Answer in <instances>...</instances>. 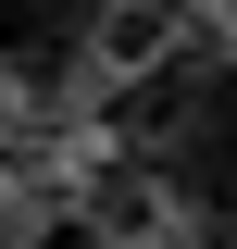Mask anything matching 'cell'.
Returning <instances> with one entry per match:
<instances>
[{"label":"cell","instance_id":"3","mask_svg":"<svg viewBox=\"0 0 237 249\" xmlns=\"http://www.w3.org/2000/svg\"><path fill=\"white\" fill-rule=\"evenodd\" d=\"M225 25H237V0H225Z\"/></svg>","mask_w":237,"mask_h":249},{"label":"cell","instance_id":"2","mask_svg":"<svg viewBox=\"0 0 237 249\" xmlns=\"http://www.w3.org/2000/svg\"><path fill=\"white\" fill-rule=\"evenodd\" d=\"M0 25H13V0H0Z\"/></svg>","mask_w":237,"mask_h":249},{"label":"cell","instance_id":"1","mask_svg":"<svg viewBox=\"0 0 237 249\" xmlns=\"http://www.w3.org/2000/svg\"><path fill=\"white\" fill-rule=\"evenodd\" d=\"M150 13H187V0H150Z\"/></svg>","mask_w":237,"mask_h":249}]
</instances>
